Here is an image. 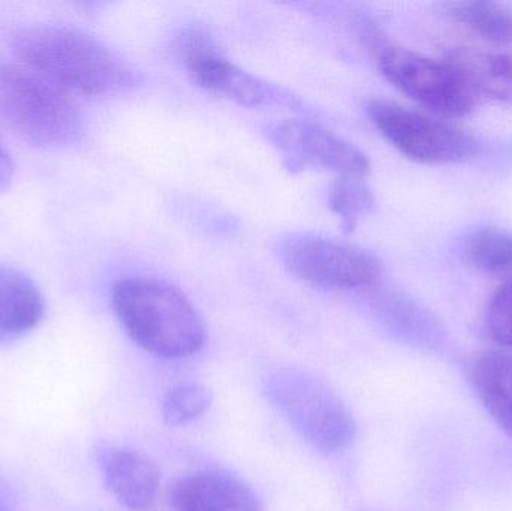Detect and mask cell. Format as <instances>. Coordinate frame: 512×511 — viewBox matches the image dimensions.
<instances>
[{
  "instance_id": "cell-1",
  "label": "cell",
  "mask_w": 512,
  "mask_h": 511,
  "mask_svg": "<svg viewBox=\"0 0 512 511\" xmlns=\"http://www.w3.org/2000/svg\"><path fill=\"white\" fill-rule=\"evenodd\" d=\"M12 51L26 68L66 93L117 96L140 83L137 69L101 39L69 24H32L12 35Z\"/></svg>"
},
{
  "instance_id": "cell-2",
  "label": "cell",
  "mask_w": 512,
  "mask_h": 511,
  "mask_svg": "<svg viewBox=\"0 0 512 511\" xmlns=\"http://www.w3.org/2000/svg\"><path fill=\"white\" fill-rule=\"evenodd\" d=\"M111 305L129 338L155 356L185 359L206 342L200 314L170 282L150 276L120 279L111 293Z\"/></svg>"
},
{
  "instance_id": "cell-3",
  "label": "cell",
  "mask_w": 512,
  "mask_h": 511,
  "mask_svg": "<svg viewBox=\"0 0 512 511\" xmlns=\"http://www.w3.org/2000/svg\"><path fill=\"white\" fill-rule=\"evenodd\" d=\"M0 123L30 146L62 150L84 137V120L65 90L32 69L0 62Z\"/></svg>"
},
{
  "instance_id": "cell-4",
  "label": "cell",
  "mask_w": 512,
  "mask_h": 511,
  "mask_svg": "<svg viewBox=\"0 0 512 511\" xmlns=\"http://www.w3.org/2000/svg\"><path fill=\"white\" fill-rule=\"evenodd\" d=\"M265 393L289 425L318 452L333 455L349 446L355 420L345 402L318 378L297 369L273 372Z\"/></svg>"
},
{
  "instance_id": "cell-5",
  "label": "cell",
  "mask_w": 512,
  "mask_h": 511,
  "mask_svg": "<svg viewBox=\"0 0 512 511\" xmlns=\"http://www.w3.org/2000/svg\"><path fill=\"white\" fill-rule=\"evenodd\" d=\"M369 38L381 74L433 116L459 119L474 110L477 98L447 60L430 59L400 47L375 29Z\"/></svg>"
},
{
  "instance_id": "cell-6",
  "label": "cell",
  "mask_w": 512,
  "mask_h": 511,
  "mask_svg": "<svg viewBox=\"0 0 512 511\" xmlns=\"http://www.w3.org/2000/svg\"><path fill=\"white\" fill-rule=\"evenodd\" d=\"M283 267L304 284L328 291H370L382 264L367 249L313 233H291L277 243Z\"/></svg>"
},
{
  "instance_id": "cell-7",
  "label": "cell",
  "mask_w": 512,
  "mask_h": 511,
  "mask_svg": "<svg viewBox=\"0 0 512 511\" xmlns=\"http://www.w3.org/2000/svg\"><path fill=\"white\" fill-rule=\"evenodd\" d=\"M177 54L189 80L218 98L242 107L301 108L300 99L245 71L225 56L206 30H185L177 41Z\"/></svg>"
},
{
  "instance_id": "cell-8",
  "label": "cell",
  "mask_w": 512,
  "mask_h": 511,
  "mask_svg": "<svg viewBox=\"0 0 512 511\" xmlns=\"http://www.w3.org/2000/svg\"><path fill=\"white\" fill-rule=\"evenodd\" d=\"M366 111L379 134L412 161L454 164L477 153L475 138L447 120L385 99H373L367 104Z\"/></svg>"
},
{
  "instance_id": "cell-9",
  "label": "cell",
  "mask_w": 512,
  "mask_h": 511,
  "mask_svg": "<svg viewBox=\"0 0 512 511\" xmlns=\"http://www.w3.org/2000/svg\"><path fill=\"white\" fill-rule=\"evenodd\" d=\"M268 138L291 173L325 171L358 179L369 176V159L357 146L312 120L274 123L268 128Z\"/></svg>"
},
{
  "instance_id": "cell-10",
  "label": "cell",
  "mask_w": 512,
  "mask_h": 511,
  "mask_svg": "<svg viewBox=\"0 0 512 511\" xmlns=\"http://www.w3.org/2000/svg\"><path fill=\"white\" fill-rule=\"evenodd\" d=\"M176 511H262L258 497L243 480L224 471H198L171 489Z\"/></svg>"
},
{
  "instance_id": "cell-11",
  "label": "cell",
  "mask_w": 512,
  "mask_h": 511,
  "mask_svg": "<svg viewBox=\"0 0 512 511\" xmlns=\"http://www.w3.org/2000/svg\"><path fill=\"white\" fill-rule=\"evenodd\" d=\"M102 476L111 494L131 511H150L159 492V471L143 453L110 449L102 453Z\"/></svg>"
},
{
  "instance_id": "cell-12",
  "label": "cell",
  "mask_w": 512,
  "mask_h": 511,
  "mask_svg": "<svg viewBox=\"0 0 512 511\" xmlns=\"http://www.w3.org/2000/svg\"><path fill=\"white\" fill-rule=\"evenodd\" d=\"M44 314V296L33 279L0 264V344L35 330Z\"/></svg>"
},
{
  "instance_id": "cell-13",
  "label": "cell",
  "mask_w": 512,
  "mask_h": 511,
  "mask_svg": "<svg viewBox=\"0 0 512 511\" xmlns=\"http://www.w3.org/2000/svg\"><path fill=\"white\" fill-rule=\"evenodd\" d=\"M448 63L459 72L475 98L512 104V56L480 48H454Z\"/></svg>"
},
{
  "instance_id": "cell-14",
  "label": "cell",
  "mask_w": 512,
  "mask_h": 511,
  "mask_svg": "<svg viewBox=\"0 0 512 511\" xmlns=\"http://www.w3.org/2000/svg\"><path fill=\"white\" fill-rule=\"evenodd\" d=\"M472 383L499 428L512 438V356L501 351L481 354L471 371Z\"/></svg>"
},
{
  "instance_id": "cell-15",
  "label": "cell",
  "mask_w": 512,
  "mask_h": 511,
  "mask_svg": "<svg viewBox=\"0 0 512 511\" xmlns=\"http://www.w3.org/2000/svg\"><path fill=\"white\" fill-rule=\"evenodd\" d=\"M466 261L480 272L512 281V233L499 228L472 231L462 242Z\"/></svg>"
},
{
  "instance_id": "cell-16",
  "label": "cell",
  "mask_w": 512,
  "mask_h": 511,
  "mask_svg": "<svg viewBox=\"0 0 512 511\" xmlns=\"http://www.w3.org/2000/svg\"><path fill=\"white\" fill-rule=\"evenodd\" d=\"M454 20L468 27L484 41L496 45L512 41V12L496 2H456L448 5Z\"/></svg>"
},
{
  "instance_id": "cell-17",
  "label": "cell",
  "mask_w": 512,
  "mask_h": 511,
  "mask_svg": "<svg viewBox=\"0 0 512 511\" xmlns=\"http://www.w3.org/2000/svg\"><path fill=\"white\" fill-rule=\"evenodd\" d=\"M328 206L340 219L343 230L352 233L358 222L375 207V197L366 179L336 177L328 191Z\"/></svg>"
},
{
  "instance_id": "cell-18",
  "label": "cell",
  "mask_w": 512,
  "mask_h": 511,
  "mask_svg": "<svg viewBox=\"0 0 512 511\" xmlns=\"http://www.w3.org/2000/svg\"><path fill=\"white\" fill-rule=\"evenodd\" d=\"M210 393L197 384L174 387L162 402V417L170 426L188 425L200 419L210 407Z\"/></svg>"
},
{
  "instance_id": "cell-19",
  "label": "cell",
  "mask_w": 512,
  "mask_h": 511,
  "mask_svg": "<svg viewBox=\"0 0 512 511\" xmlns=\"http://www.w3.org/2000/svg\"><path fill=\"white\" fill-rule=\"evenodd\" d=\"M490 335L505 347H512V281L504 282L493 294L487 309Z\"/></svg>"
},
{
  "instance_id": "cell-20",
  "label": "cell",
  "mask_w": 512,
  "mask_h": 511,
  "mask_svg": "<svg viewBox=\"0 0 512 511\" xmlns=\"http://www.w3.org/2000/svg\"><path fill=\"white\" fill-rule=\"evenodd\" d=\"M15 162L0 144V192L6 191L14 180Z\"/></svg>"
},
{
  "instance_id": "cell-21",
  "label": "cell",
  "mask_w": 512,
  "mask_h": 511,
  "mask_svg": "<svg viewBox=\"0 0 512 511\" xmlns=\"http://www.w3.org/2000/svg\"><path fill=\"white\" fill-rule=\"evenodd\" d=\"M0 511H6V510L0 509Z\"/></svg>"
}]
</instances>
